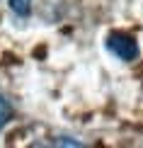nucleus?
Returning <instances> with one entry per match:
<instances>
[{"label":"nucleus","instance_id":"obj_1","mask_svg":"<svg viewBox=\"0 0 143 148\" xmlns=\"http://www.w3.org/2000/svg\"><path fill=\"white\" fill-rule=\"evenodd\" d=\"M107 49L119 61H133L138 56V44H136V39L131 34H126V32H112L107 36Z\"/></svg>","mask_w":143,"mask_h":148},{"label":"nucleus","instance_id":"obj_3","mask_svg":"<svg viewBox=\"0 0 143 148\" xmlns=\"http://www.w3.org/2000/svg\"><path fill=\"white\" fill-rule=\"evenodd\" d=\"M10 114H12V107H10V102L5 100L3 95H0V131H3V126L8 124V119H10Z\"/></svg>","mask_w":143,"mask_h":148},{"label":"nucleus","instance_id":"obj_2","mask_svg":"<svg viewBox=\"0 0 143 148\" xmlns=\"http://www.w3.org/2000/svg\"><path fill=\"white\" fill-rule=\"evenodd\" d=\"M10 10L20 17H27L32 12V0H10Z\"/></svg>","mask_w":143,"mask_h":148}]
</instances>
